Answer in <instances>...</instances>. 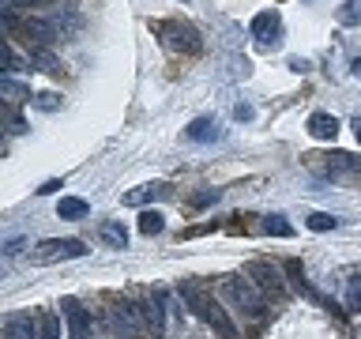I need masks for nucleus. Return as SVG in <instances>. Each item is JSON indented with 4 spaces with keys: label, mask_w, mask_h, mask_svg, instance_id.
<instances>
[{
    "label": "nucleus",
    "mask_w": 361,
    "mask_h": 339,
    "mask_svg": "<svg viewBox=\"0 0 361 339\" xmlns=\"http://www.w3.org/2000/svg\"><path fill=\"white\" fill-rule=\"evenodd\" d=\"M222 294H226V298H230L241 313L252 316V321H259V316H264V294H259V287H256L248 275H245V279H222Z\"/></svg>",
    "instance_id": "1"
},
{
    "label": "nucleus",
    "mask_w": 361,
    "mask_h": 339,
    "mask_svg": "<svg viewBox=\"0 0 361 339\" xmlns=\"http://www.w3.org/2000/svg\"><path fill=\"white\" fill-rule=\"evenodd\" d=\"M75 256H87V245L75 242V237H49V242H42L38 249L30 253L34 264H56V260H75Z\"/></svg>",
    "instance_id": "2"
},
{
    "label": "nucleus",
    "mask_w": 361,
    "mask_h": 339,
    "mask_svg": "<svg viewBox=\"0 0 361 339\" xmlns=\"http://www.w3.org/2000/svg\"><path fill=\"white\" fill-rule=\"evenodd\" d=\"M245 275L256 282L264 298H282V294H286V282H282V271H279V268H271V264H264V260H252V264L245 268Z\"/></svg>",
    "instance_id": "3"
},
{
    "label": "nucleus",
    "mask_w": 361,
    "mask_h": 339,
    "mask_svg": "<svg viewBox=\"0 0 361 339\" xmlns=\"http://www.w3.org/2000/svg\"><path fill=\"white\" fill-rule=\"evenodd\" d=\"M61 316H64V324H68V339H90V313L75 298H64Z\"/></svg>",
    "instance_id": "4"
},
{
    "label": "nucleus",
    "mask_w": 361,
    "mask_h": 339,
    "mask_svg": "<svg viewBox=\"0 0 361 339\" xmlns=\"http://www.w3.org/2000/svg\"><path fill=\"white\" fill-rule=\"evenodd\" d=\"M154 30L166 38L169 49H188V53H196V49H200V34L192 30V27H180V23H158Z\"/></svg>",
    "instance_id": "5"
},
{
    "label": "nucleus",
    "mask_w": 361,
    "mask_h": 339,
    "mask_svg": "<svg viewBox=\"0 0 361 339\" xmlns=\"http://www.w3.org/2000/svg\"><path fill=\"white\" fill-rule=\"evenodd\" d=\"M248 34L256 38V45H275L279 34H282V16L279 11H259V16L252 19V27H248Z\"/></svg>",
    "instance_id": "6"
},
{
    "label": "nucleus",
    "mask_w": 361,
    "mask_h": 339,
    "mask_svg": "<svg viewBox=\"0 0 361 339\" xmlns=\"http://www.w3.org/2000/svg\"><path fill=\"white\" fill-rule=\"evenodd\" d=\"M312 170H320L327 177H338V174H354L357 170V158L346 155V151H335V155H309Z\"/></svg>",
    "instance_id": "7"
},
{
    "label": "nucleus",
    "mask_w": 361,
    "mask_h": 339,
    "mask_svg": "<svg viewBox=\"0 0 361 339\" xmlns=\"http://www.w3.org/2000/svg\"><path fill=\"white\" fill-rule=\"evenodd\" d=\"M23 30H27L38 45H49V42L61 38L64 27H61V19H56V16H30L27 23H23Z\"/></svg>",
    "instance_id": "8"
},
{
    "label": "nucleus",
    "mask_w": 361,
    "mask_h": 339,
    "mask_svg": "<svg viewBox=\"0 0 361 339\" xmlns=\"http://www.w3.org/2000/svg\"><path fill=\"white\" fill-rule=\"evenodd\" d=\"M4 335H8V339H38V335H42V316H38V321H34L30 313H16V316H8Z\"/></svg>",
    "instance_id": "9"
},
{
    "label": "nucleus",
    "mask_w": 361,
    "mask_h": 339,
    "mask_svg": "<svg viewBox=\"0 0 361 339\" xmlns=\"http://www.w3.org/2000/svg\"><path fill=\"white\" fill-rule=\"evenodd\" d=\"M180 298H185V305H188V309L192 313H196V316H203V321H207V309H211V294L207 290H203L200 287V282H192V279H185V282H180Z\"/></svg>",
    "instance_id": "10"
},
{
    "label": "nucleus",
    "mask_w": 361,
    "mask_h": 339,
    "mask_svg": "<svg viewBox=\"0 0 361 339\" xmlns=\"http://www.w3.org/2000/svg\"><path fill=\"white\" fill-rule=\"evenodd\" d=\"M185 136L192 143H214V140H222V129H219L214 117H196V121H188Z\"/></svg>",
    "instance_id": "11"
},
{
    "label": "nucleus",
    "mask_w": 361,
    "mask_h": 339,
    "mask_svg": "<svg viewBox=\"0 0 361 339\" xmlns=\"http://www.w3.org/2000/svg\"><path fill=\"white\" fill-rule=\"evenodd\" d=\"M162 196H169V185H162V181H154V185H140V189L124 192V203H128V208H143V203L162 200Z\"/></svg>",
    "instance_id": "12"
},
{
    "label": "nucleus",
    "mask_w": 361,
    "mask_h": 339,
    "mask_svg": "<svg viewBox=\"0 0 361 339\" xmlns=\"http://www.w3.org/2000/svg\"><path fill=\"white\" fill-rule=\"evenodd\" d=\"M207 324H211L222 339H233V335H237V328H233L230 316H226V305H222V302H211V309H207Z\"/></svg>",
    "instance_id": "13"
},
{
    "label": "nucleus",
    "mask_w": 361,
    "mask_h": 339,
    "mask_svg": "<svg viewBox=\"0 0 361 339\" xmlns=\"http://www.w3.org/2000/svg\"><path fill=\"white\" fill-rule=\"evenodd\" d=\"M309 132L316 136V140H335L338 136V117H331V113H312Z\"/></svg>",
    "instance_id": "14"
},
{
    "label": "nucleus",
    "mask_w": 361,
    "mask_h": 339,
    "mask_svg": "<svg viewBox=\"0 0 361 339\" xmlns=\"http://www.w3.org/2000/svg\"><path fill=\"white\" fill-rule=\"evenodd\" d=\"M98 234H102V242L113 245V249H128V230H124V222H117V219L102 222Z\"/></svg>",
    "instance_id": "15"
},
{
    "label": "nucleus",
    "mask_w": 361,
    "mask_h": 339,
    "mask_svg": "<svg viewBox=\"0 0 361 339\" xmlns=\"http://www.w3.org/2000/svg\"><path fill=\"white\" fill-rule=\"evenodd\" d=\"M87 200H79V196H64L61 203H56V215H61V219H87Z\"/></svg>",
    "instance_id": "16"
},
{
    "label": "nucleus",
    "mask_w": 361,
    "mask_h": 339,
    "mask_svg": "<svg viewBox=\"0 0 361 339\" xmlns=\"http://www.w3.org/2000/svg\"><path fill=\"white\" fill-rule=\"evenodd\" d=\"M113 321H117V328H121V332L124 335H135V332H140V324H135V313H132V305H117V309H113Z\"/></svg>",
    "instance_id": "17"
},
{
    "label": "nucleus",
    "mask_w": 361,
    "mask_h": 339,
    "mask_svg": "<svg viewBox=\"0 0 361 339\" xmlns=\"http://www.w3.org/2000/svg\"><path fill=\"white\" fill-rule=\"evenodd\" d=\"M162 230H166V219H162V211H143V215H140V234L154 237V234H162Z\"/></svg>",
    "instance_id": "18"
},
{
    "label": "nucleus",
    "mask_w": 361,
    "mask_h": 339,
    "mask_svg": "<svg viewBox=\"0 0 361 339\" xmlns=\"http://www.w3.org/2000/svg\"><path fill=\"white\" fill-rule=\"evenodd\" d=\"M305 222H309V230H316V234H327V230H335V226H338V219H335V215H327V211H312Z\"/></svg>",
    "instance_id": "19"
},
{
    "label": "nucleus",
    "mask_w": 361,
    "mask_h": 339,
    "mask_svg": "<svg viewBox=\"0 0 361 339\" xmlns=\"http://www.w3.org/2000/svg\"><path fill=\"white\" fill-rule=\"evenodd\" d=\"M30 68H38V72H56V56L45 49V45H38V49L30 53Z\"/></svg>",
    "instance_id": "20"
},
{
    "label": "nucleus",
    "mask_w": 361,
    "mask_h": 339,
    "mask_svg": "<svg viewBox=\"0 0 361 339\" xmlns=\"http://www.w3.org/2000/svg\"><path fill=\"white\" fill-rule=\"evenodd\" d=\"M338 23H343V27H357L361 23V0H346V4L338 8Z\"/></svg>",
    "instance_id": "21"
},
{
    "label": "nucleus",
    "mask_w": 361,
    "mask_h": 339,
    "mask_svg": "<svg viewBox=\"0 0 361 339\" xmlns=\"http://www.w3.org/2000/svg\"><path fill=\"white\" fill-rule=\"evenodd\" d=\"M346 309L361 313V275H350L346 279Z\"/></svg>",
    "instance_id": "22"
},
{
    "label": "nucleus",
    "mask_w": 361,
    "mask_h": 339,
    "mask_svg": "<svg viewBox=\"0 0 361 339\" xmlns=\"http://www.w3.org/2000/svg\"><path fill=\"white\" fill-rule=\"evenodd\" d=\"M264 230H267V234H275V237H290V234H293V226L282 219V215H267V219H264Z\"/></svg>",
    "instance_id": "23"
},
{
    "label": "nucleus",
    "mask_w": 361,
    "mask_h": 339,
    "mask_svg": "<svg viewBox=\"0 0 361 339\" xmlns=\"http://www.w3.org/2000/svg\"><path fill=\"white\" fill-rule=\"evenodd\" d=\"M34 109H45V113H53V109H61V95H53V90H42V95H34Z\"/></svg>",
    "instance_id": "24"
},
{
    "label": "nucleus",
    "mask_w": 361,
    "mask_h": 339,
    "mask_svg": "<svg viewBox=\"0 0 361 339\" xmlns=\"http://www.w3.org/2000/svg\"><path fill=\"white\" fill-rule=\"evenodd\" d=\"M38 339H61V316L56 313H45L42 316V335Z\"/></svg>",
    "instance_id": "25"
},
{
    "label": "nucleus",
    "mask_w": 361,
    "mask_h": 339,
    "mask_svg": "<svg viewBox=\"0 0 361 339\" xmlns=\"http://www.w3.org/2000/svg\"><path fill=\"white\" fill-rule=\"evenodd\" d=\"M0 64H4V76L23 72V61L16 56V49H11V45H4V49H0Z\"/></svg>",
    "instance_id": "26"
},
{
    "label": "nucleus",
    "mask_w": 361,
    "mask_h": 339,
    "mask_svg": "<svg viewBox=\"0 0 361 339\" xmlns=\"http://www.w3.org/2000/svg\"><path fill=\"white\" fill-rule=\"evenodd\" d=\"M147 324H151L154 328V335H162V302H158V298H151V305H147Z\"/></svg>",
    "instance_id": "27"
},
{
    "label": "nucleus",
    "mask_w": 361,
    "mask_h": 339,
    "mask_svg": "<svg viewBox=\"0 0 361 339\" xmlns=\"http://www.w3.org/2000/svg\"><path fill=\"white\" fill-rule=\"evenodd\" d=\"M233 117H237V121H252V117H256V109L248 106V102H237V106H233Z\"/></svg>",
    "instance_id": "28"
},
{
    "label": "nucleus",
    "mask_w": 361,
    "mask_h": 339,
    "mask_svg": "<svg viewBox=\"0 0 361 339\" xmlns=\"http://www.w3.org/2000/svg\"><path fill=\"white\" fill-rule=\"evenodd\" d=\"M19 249H23V237H11V242L4 245V256H16Z\"/></svg>",
    "instance_id": "29"
},
{
    "label": "nucleus",
    "mask_w": 361,
    "mask_h": 339,
    "mask_svg": "<svg viewBox=\"0 0 361 339\" xmlns=\"http://www.w3.org/2000/svg\"><path fill=\"white\" fill-rule=\"evenodd\" d=\"M23 4H34V0H4V11H19Z\"/></svg>",
    "instance_id": "30"
},
{
    "label": "nucleus",
    "mask_w": 361,
    "mask_h": 339,
    "mask_svg": "<svg viewBox=\"0 0 361 339\" xmlns=\"http://www.w3.org/2000/svg\"><path fill=\"white\" fill-rule=\"evenodd\" d=\"M56 189H61V181H45L38 192H42V196H49V192H56Z\"/></svg>",
    "instance_id": "31"
},
{
    "label": "nucleus",
    "mask_w": 361,
    "mask_h": 339,
    "mask_svg": "<svg viewBox=\"0 0 361 339\" xmlns=\"http://www.w3.org/2000/svg\"><path fill=\"white\" fill-rule=\"evenodd\" d=\"M211 200H219V189H214V192H203V196H196L200 208H203V203H211Z\"/></svg>",
    "instance_id": "32"
},
{
    "label": "nucleus",
    "mask_w": 361,
    "mask_h": 339,
    "mask_svg": "<svg viewBox=\"0 0 361 339\" xmlns=\"http://www.w3.org/2000/svg\"><path fill=\"white\" fill-rule=\"evenodd\" d=\"M350 68H354V76H361V56H354V64H350Z\"/></svg>",
    "instance_id": "33"
},
{
    "label": "nucleus",
    "mask_w": 361,
    "mask_h": 339,
    "mask_svg": "<svg viewBox=\"0 0 361 339\" xmlns=\"http://www.w3.org/2000/svg\"><path fill=\"white\" fill-rule=\"evenodd\" d=\"M354 132H357V143H361V117H354Z\"/></svg>",
    "instance_id": "34"
}]
</instances>
